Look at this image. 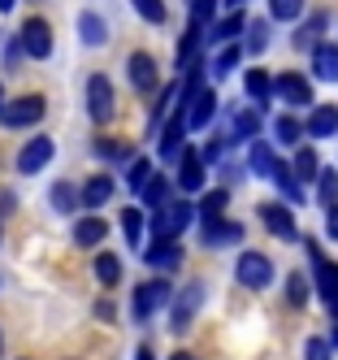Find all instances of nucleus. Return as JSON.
I'll use <instances>...</instances> for the list:
<instances>
[{"mask_svg":"<svg viewBox=\"0 0 338 360\" xmlns=\"http://www.w3.org/2000/svg\"><path fill=\"white\" fill-rule=\"evenodd\" d=\"M104 235H109V226H104L100 217H83L74 226V243L78 248H96V243H104Z\"/></svg>","mask_w":338,"mask_h":360,"instance_id":"nucleus-22","label":"nucleus"},{"mask_svg":"<svg viewBox=\"0 0 338 360\" xmlns=\"http://www.w3.org/2000/svg\"><path fill=\"white\" fill-rule=\"evenodd\" d=\"M273 183L282 187V195H286V200H295V204L304 200V195H299V178L291 174V165H286V161H278V169H273Z\"/></svg>","mask_w":338,"mask_h":360,"instance_id":"nucleus-29","label":"nucleus"},{"mask_svg":"<svg viewBox=\"0 0 338 360\" xmlns=\"http://www.w3.org/2000/svg\"><path fill=\"white\" fill-rule=\"evenodd\" d=\"M230 5H239V0H230Z\"/></svg>","mask_w":338,"mask_h":360,"instance_id":"nucleus-55","label":"nucleus"},{"mask_svg":"<svg viewBox=\"0 0 338 360\" xmlns=\"http://www.w3.org/2000/svg\"><path fill=\"white\" fill-rule=\"evenodd\" d=\"M91 265H96V278L104 282V287H117V278H122V261H117L113 252H100Z\"/></svg>","mask_w":338,"mask_h":360,"instance_id":"nucleus-25","label":"nucleus"},{"mask_svg":"<svg viewBox=\"0 0 338 360\" xmlns=\"http://www.w3.org/2000/svg\"><path fill=\"white\" fill-rule=\"evenodd\" d=\"M161 304H169V282L165 278H152V282H139L135 287V317L148 321Z\"/></svg>","mask_w":338,"mask_h":360,"instance_id":"nucleus-6","label":"nucleus"},{"mask_svg":"<svg viewBox=\"0 0 338 360\" xmlns=\"http://www.w3.org/2000/svg\"><path fill=\"white\" fill-rule=\"evenodd\" d=\"M0 347H5V339H0Z\"/></svg>","mask_w":338,"mask_h":360,"instance_id":"nucleus-56","label":"nucleus"},{"mask_svg":"<svg viewBox=\"0 0 338 360\" xmlns=\"http://www.w3.org/2000/svg\"><path fill=\"white\" fill-rule=\"evenodd\" d=\"M317 152H312V148H299L295 152V161H291V174L299 178V183H308V178H317Z\"/></svg>","mask_w":338,"mask_h":360,"instance_id":"nucleus-27","label":"nucleus"},{"mask_svg":"<svg viewBox=\"0 0 338 360\" xmlns=\"http://www.w3.org/2000/svg\"><path fill=\"white\" fill-rule=\"evenodd\" d=\"M122 230H126V239L139 248V235H143V213H139V209H122Z\"/></svg>","mask_w":338,"mask_h":360,"instance_id":"nucleus-36","label":"nucleus"},{"mask_svg":"<svg viewBox=\"0 0 338 360\" xmlns=\"http://www.w3.org/2000/svg\"><path fill=\"white\" fill-rule=\"evenodd\" d=\"M334 200H338V174H334V169H325V174H321V204L330 209Z\"/></svg>","mask_w":338,"mask_h":360,"instance_id":"nucleus-43","label":"nucleus"},{"mask_svg":"<svg viewBox=\"0 0 338 360\" xmlns=\"http://www.w3.org/2000/svg\"><path fill=\"white\" fill-rule=\"evenodd\" d=\"M148 174H152V161H148V157H139L135 165H130V191H139V187L148 183Z\"/></svg>","mask_w":338,"mask_h":360,"instance_id":"nucleus-44","label":"nucleus"},{"mask_svg":"<svg viewBox=\"0 0 338 360\" xmlns=\"http://www.w3.org/2000/svg\"><path fill=\"white\" fill-rule=\"evenodd\" d=\"M13 5H18V0H0V13H9Z\"/></svg>","mask_w":338,"mask_h":360,"instance_id":"nucleus-52","label":"nucleus"},{"mask_svg":"<svg viewBox=\"0 0 338 360\" xmlns=\"http://www.w3.org/2000/svg\"><path fill=\"white\" fill-rule=\"evenodd\" d=\"M243 27H247V18H243V13H230V18L221 22V27L213 31V39H221V44H226V39H234V35H239Z\"/></svg>","mask_w":338,"mask_h":360,"instance_id":"nucleus-39","label":"nucleus"},{"mask_svg":"<svg viewBox=\"0 0 338 360\" xmlns=\"http://www.w3.org/2000/svg\"><path fill=\"white\" fill-rule=\"evenodd\" d=\"M308 256H312V265H317V287H321V300L338 295V265H334V261H325L317 243H308Z\"/></svg>","mask_w":338,"mask_h":360,"instance_id":"nucleus-16","label":"nucleus"},{"mask_svg":"<svg viewBox=\"0 0 338 360\" xmlns=\"http://www.w3.org/2000/svg\"><path fill=\"white\" fill-rule=\"evenodd\" d=\"M312 74L325 83L338 79V44H312Z\"/></svg>","mask_w":338,"mask_h":360,"instance_id":"nucleus-17","label":"nucleus"},{"mask_svg":"<svg viewBox=\"0 0 338 360\" xmlns=\"http://www.w3.org/2000/svg\"><path fill=\"white\" fill-rule=\"evenodd\" d=\"M325 27H330V18H325V13H317V18H312L304 31H295V48H312V44H317V35H321Z\"/></svg>","mask_w":338,"mask_h":360,"instance_id":"nucleus-33","label":"nucleus"},{"mask_svg":"<svg viewBox=\"0 0 338 360\" xmlns=\"http://www.w3.org/2000/svg\"><path fill=\"white\" fill-rule=\"evenodd\" d=\"M247 96L260 100V105H265V100L273 96V79H269L265 70H247Z\"/></svg>","mask_w":338,"mask_h":360,"instance_id":"nucleus-28","label":"nucleus"},{"mask_svg":"<svg viewBox=\"0 0 338 360\" xmlns=\"http://www.w3.org/2000/svg\"><path fill=\"white\" fill-rule=\"evenodd\" d=\"M269 13H273L278 22H295V18L304 13V0H269Z\"/></svg>","mask_w":338,"mask_h":360,"instance_id":"nucleus-35","label":"nucleus"},{"mask_svg":"<svg viewBox=\"0 0 338 360\" xmlns=\"http://www.w3.org/2000/svg\"><path fill=\"white\" fill-rule=\"evenodd\" d=\"M182 105H187V113H182V122L191 126V131H200V126H208V117H213V109H217V96L208 91V87H195L187 100H182Z\"/></svg>","mask_w":338,"mask_h":360,"instance_id":"nucleus-8","label":"nucleus"},{"mask_svg":"<svg viewBox=\"0 0 338 360\" xmlns=\"http://www.w3.org/2000/svg\"><path fill=\"white\" fill-rule=\"evenodd\" d=\"M113 195V178L109 174H91L83 187H78V204H87V209H100V204H109Z\"/></svg>","mask_w":338,"mask_h":360,"instance_id":"nucleus-15","label":"nucleus"},{"mask_svg":"<svg viewBox=\"0 0 338 360\" xmlns=\"http://www.w3.org/2000/svg\"><path fill=\"white\" fill-rule=\"evenodd\" d=\"M44 113H48L44 96H18V100H9V105H0V122H5L9 131H22V126L44 122Z\"/></svg>","mask_w":338,"mask_h":360,"instance_id":"nucleus-2","label":"nucleus"},{"mask_svg":"<svg viewBox=\"0 0 338 360\" xmlns=\"http://www.w3.org/2000/svg\"><path fill=\"white\" fill-rule=\"evenodd\" d=\"M87 113L96 126H109L113 122V83L104 74H91L87 79Z\"/></svg>","mask_w":338,"mask_h":360,"instance_id":"nucleus-4","label":"nucleus"},{"mask_svg":"<svg viewBox=\"0 0 338 360\" xmlns=\"http://www.w3.org/2000/svg\"><path fill=\"white\" fill-rule=\"evenodd\" d=\"M195 209H191V200H165L161 209H152V235L156 239H178L182 230L191 226Z\"/></svg>","mask_w":338,"mask_h":360,"instance_id":"nucleus-1","label":"nucleus"},{"mask_svg":"<svg viewBox=\"0 0 338 360\" xmlns=\"http://www.w3.org/2000/svg\"><path fill=\"white\" fill-rule=\"evenodd\" d=\"M130 5H135V13L143 22H152V27H161V22H165V0H130Z\"/></svg>","mask_w":338,"mask_h":360,"instance_id":"nucleus-32","label":"nucleus"},{"mask_svg":"<svg viewBox=\"0 0 338 360\" xmlns=\"http://www.w3.org/2000/svg\"><path fill=\"white\" fill-rule=\"evenodd\" d=\"M13 209V191H0V213H9Z\"/></svg>","mask_w":338,"mask_h":360,"instance_id":"nucleus-48","label":"nucleus"},{"mask_svg":"<svg viewBox=\"0 0 338 360\" xmlns=\"http://www.w3.org/2000/svg\"><path fill=\"white\" fill-rule=\"evenodd\" d=\"M18 44H22V53H26V57L48 61V57H52V27H48L44 18H26V22H22Z\"/></svg>","mask_w":338,"mask_h":360,"instance_id":"nucleus-3","label":"nucleus"},{"mask_svg":"<svg viewBox=\"0 0 338 360\" xmlns=\"http://www.w3.org/2000/svg\"><path fill=\"white\" fill-rule=\"evenodd\" d=\"M265 48H269V27L256 22V27L247 31V53H265Z\"/></svg>","mask_w":338,"mask_h":360,"instance_id":"nucleus-42","label":"nucleus"},{"mask_svg":"<svg viewBox=\"0 0 338 360\" xmlns=\"http://www.w3.org/2000/svg\"><path fill=\"white\" fill-rule=\"evenodd\" d=\"M221 152H226V139H208V148L200 152V161H217Z\"/></svg>","mask_w":338,"mask_h":360,"instance_id":"nucleus-46","label":"nucleus"},{"mask_svg":"<svg viewBox=\"0 0 338 360\" xmlns=\"http://www.w3.org/2000/svg\"><path fill=\"white\" fill-rule=\"evenodd\" d=\"M325 308H330V317L338 321V295H330V300H325Z\"/></svg>","mask_w":338,"mask_h":360,"instance_id":"nucleus-49","label":"nucleus"},{"mask_svg":"<svg viewBox=\"0 0 338 360\" xmlns=\"http://www.w3.org/2000/svg\"><path fill=\"white\" fill-rule=\"evenodd\" d=\"M243 239V226L239 221H204V243H239Z\"/></svg>","mask_w":338,"mask_h":360,"instance_id":"nucleus-21","label":"nucleus"},{"mask_svg":"<svg viewBox=\"0 0 338 360\" xmlns=\"http://www.w3.org/2000/svg\"><path fill=\"white\" fill-rule=\"evenodd\" d=\"M286 304H291V308H304V304H308V278H304V274H291V278H286Z\"/></svg>","mask_w":338,"mask_h":360,"instance_id":"nucleus-34","label":"nucleus"},{"mask_svg":"<svg viewBox=\"0 0 338 360\" xmlns=\"http://www.w3.org/2000/svg\"><path fill=\"white\" fill-rule=\"evenodd\" d=\"M273 91H278V96H282L291 109H304V105H312V83L304 79V74H295V70L278 74V79H273Z\"/></svg>","mask_w":338,"mask_h":360,"instance_id":"nucleus-7","label":"nucleus"},{"mask_svg":"<svg viewBox=\"0 0 338 360\" xmlns=\"http://www.w3.org/2000/svg\"><path fill=\"white\" fill-rule=\"evenodd\" d=\"M78 39H83L87 48L109 44V27H104V18L100 13H83V18H78Z\"/></svg>","mask_w":338,"mask_h":360,"instance_id":"nucleus-19","label":"nucleus"},{"mask_svg":"<svg viewBox=\"0 0 338 360\" xmlns=\"http://www.w3.org/2000/svg\"><path fill=\"white\" fill-rule=\"evenodd\" d=\"M213 13H217V0H191V27L213 22Z\"/></svg>","mask_w":338,"mask_h":360,"instance_id":"nucleus-41","label":"nucleus"},{"mask_svg":"<svg viewBox=\"0 0 338 360\" xmlns=\"http://www.w3.org/2000/svg\"><path fill=\"white\" fill-rule=\"evenodd\" d=\"M304 131H308V135H317V139H330V135L338 131V109H334V105H317Z\"/></svg>","mask_w":338,"mask_h":360,"instance_id":"nucleus-18","label":"nucleus"},{"mask_svg":"<svg viewBox=\"0 0 338 360\" xmlns=\"http://www.w3.org/2000/svg\"><path fill=\"white\" fill-rule=\"evenodd\" d=\"M330 343L325 339H308V347H304V360H330Z\"/></svg>","mask_w":338,"mask_h":360,"instance_id":"nucleus-45","label":"nucleus"},{"mask_svg":"<svg viewBox=\"0 0 338 360\" xmlns=\"http://www.w3.org/2000/svg\"><path fill=\"white\" fill-rule=\"evenodd\" d=\"M325 235L338 239V204H330V209H325Z\"/></svg>","mask_w":338,"mask_h":360,"instance_id":"nucleus-47","label":"nucleus"},{"mask_svg":"<svg viewBox=\"0 0 338 360\" xmlns=\"http://www.w3.org/2000/svg\"><path fill=\"white\" fill-rule=\"evenodd\" d=\"M126 74H130V83H135L139 91H156V61H152V53H130V65H126Z\"/></svg>","mask_w":338,"mask_h":360,"instance_id":"nucleus-13","label":"nucleus"},{"mask_svg":"<svg viewBox=\"0 0 338 360\" xmlns=\"http://www.w3.org/2000/svg\"><path fill=\"white\" fill-rule=\"evenodd\" d=\"M0 91H5V87H0ZM0 105H5V96H0Z\"/></svg>","mask_w":338,"mask_h":360,"instance_id":"nucleus-54","label":"nucleus"},{"mask_svg":"<svg viewBox=\"0 0 338 360\" xmlns=\"http://www.w3.org/2000/svg\"><path fill=\"white\" fill-rule=\"evenodd\" d=\"M169 360H195V356H191V352H174Z\"/></svg>","mask_w":338,"mask_h":360,"instance_id":"nucleus-51","label":"nucleus"},{"mask_svg":"<svg viewBox=\"0 0 338 360\" xmlns=\"http://www.w3.org/2000/svg\"><path fill=\"white\" fill-rule=\"evenodd\" d=\"M247 169L260 174V178H273V169H278L273 148H269V143H252V148H247Z\"/></svg>","mask_w":338,"mask_h":360,"instance_id":"nucleus-20","label":"nucleus"},{"mask_svg":"<svg viewBox=\"0 0 338 360\" xmlns=\"http://www.w3.org/2000/svg\"><path fill=\"white\" fill-rule=\"evenodd\" d=\"M260 221H265V226L273 230L278 239H286V243H291V239H299L295 213H291V209H282V204H265V209H260Z\"/></svg>","mask_w":338,"mask_h":360,"instance_id":"nucleus-11","label":"nucleus"},{"mask_svg":"<svg viewBox=\"0 0 338 360\" xmlns=\"http://www.w3.org/2000/svg\"><path fill=\"white\" fill-rule=\"evenodd\" d=\"M52 152H57V148H52V139H48V135H35L31 143L18 152V174H39V169L52 161Z\"/></svg>","mask_w":338,"mask_h":360,"instance_id":"nucleus-9","label":"nucleus"},{"mask_svg":"<svg viewBox=\"0 0 338 360\" xmlns=\"http://www.w3.org/2000/svg\"><path fill=\"white\" fill-rule=\"evenodd\" d=\"M52 209H57V213H74L78 209V187L74 183H52Z\"/></svg>","mask_w":338,"mask_h":360,"instance_id":"nucleus-26","label":"nucleus"},{"mask_svg":"<svg viewBox=\"0 0 338 360\" xmlns=\"http://www.w3.org/2000/svg\"><path fill=\"white\" fill-rule=\"evenodd\" d=\"M234 274H239L243 287L265 291L269 282H273V261H269V256H260V252H243V256H239V265H234Z\"/></svg>","mask_w":338,"mask_h":360,"instance_id":"nucleus-5","label":"nucleus"},{"mask_svg":"<svg viewBox=\"0 0 338 360\" xmlns=\"http://www.w3.org/2000/svg\"><path fill=\"white\" fill-rule=\"evenodd\" d=\"M273 135H278L282 143H299V135H304V122H295V113H282V117L273 122Z\"/></svg>","mask_w":338,"mask_h":360,"instance_id":"nucleus-30","label":"nucleus"},{"mask_svg":"<svg viewBox=\"0 0 338 360\" xmlns=\"http://www.w3.org/2000/svg\"><path fill=\"white\" fill-rule=\"evenodd\" d=\"M330 347H338V326H334V334H330Z\"/></svg>","mask_w":338,"mask_h":360,"instance_id":"nucleus-53","label":"nucleus"},{"mask_svg":"<svg viewBox=\"0 0 338 360\" xmlns=\"http://www.w3.org/2000/svg\"><path fill=\"white\" fill-rule=\"evenodd\" d=\"M178 161H182L178 187H182V191H200V187H204V161H200V152H195V148H182Z\"/></svg>","mask_w":338,"mask_h":360,"instance_id":"nucleus-12","label":"nucleus"},{"mask_svg":"<svg viewBox=\"0 0 338 360\" xmlns=\"http://www.w3.org/2000/svg\"><path fill=\"white\" fill-rule=\"evenodd\" d=\"M96 152H100V157H109V161H122V157H130V143H122V139H96Z\"/></svg>","mask_w":338,"mask_h":360,"instance_id":"nucleus-40","label":"nucleus"},{"mask_svg":"<svg viewBox=\"0 0 338 360\" xmlns=\"http://www.w3.org/2000/svg\"><path fill=\"white\" fill-rule=\"evenodd\" d=\"M256 131H260V113H252V109H247V113L234 117V139H252Z\"/></svg>","mask_w":338,"mask_h":360,"instance_id":"nucleus-38","label":"nucleus"},{"mask_svg":"<svg viewBox=\"0 0 338 360\" xmlns=\"http://www.w3.org/2000/svg\"><path fill=\"white\" fill-rule=\"evenodd\" d=\"M226 200H230L226 191H208L204 204H200V221H217V217L226 213Z\"/></svg>","mask_w":338,"mask_h":360,"instance_id":"nucleus-31","label":"nucleus"},{"mask_svg":"<svg viewBox=\"0 0 338 360\" xmlns=\"http://www.w3.org/2000/svg\"><path fill=\"white\" fill-rule=\"evenodd\" d=\"M135 360H152V347H139V352H135Z\"/></svg>","mask_w":338,"mask_h":360,"instance_id":"nucleus-50","label":"nucleus"},{"mask_svg":"<svg viewBox=\"0 0 338 360\" xmlns=\"http://www.w3.org/2000/svg\"><path fill=\"white\" fill-rule=\"evenodd\" d=\"M139 195H143V204H148V209H161V204L169 200V178H161V174H148V183L139 187Z\"/></svg>","mask_w":338,"mask_h":360,"instance_id":"nucleus-24","label":"nucleus"},{"mask_svg":"<svg viewBox=\"0 0 338 360\" xmlns=\"http://www.w3.org/2000/svg\"><path fill=\"white\" fill-rule=\"evenodd\" d=\"M182 135H187V122H182V113L174 122H165V135H161V157L174 161L178 152H182Z\"/></svg>","mask_w":338,"mask_h":360,"instance_id":"nucleus-23","label":"nucleus"},{"mask_svg":"<svg viewBox=\"0 0 338 360\" xmlns=\"http://www.w3.org/2000/svg\"><path fill=\"white\" fill-rule=\"evenodd\" d=\"M200 300H204V287H200V282H191V287H187V291H182L178 300H174V317H169V326H174V334H182V330H187V326H191V317L200 313Z\"/></svg>","mask_w":338,"mask_h":360,"instance_id":"nucleus-10","label":"nucleus"},{"mask_svg":"<svg viewBox=\"0 0 338 360\" xmlns=\"http://www.w3.org/2000/svg\"><path fill=\"white\" fill-rule=\"evenodd\" d=\"M143 261L156 265V269H178V265H182V243H178V239H156V243L143 252Z\"/></svg>","mask_w":338,"mask_h":360,"instance_id":"nucleus-14","label":"nucleus"},{"mask_svg":"<svg viewBox=\"0 0 338 360\" xmlns=\"http://www.w3.org/2000/svg\"><path fill=\"white\" fill-rule=\"evenodd\" d=\"M239 57H243V48H234V44H226L221 53L213 57V74H230L234 65H239Z\"/></svg>","mask_w":338,"mask_h":360,"instance_id":"nucleus-37","label":"nucleus"}]
</instances>
